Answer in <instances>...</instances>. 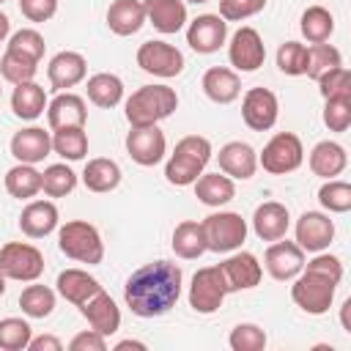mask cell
<instances>
[{"instance_id":"10","label":"cell","mask_w":351,"mask_h":351,"mask_svg":"<svg viewBox=\"0 0 351 351\" xmlns=\"http://www.w3.org/2000/svg\"><path fill=\"white\" fill-rule=\"evenodd\" d=\"M137 66L145 74L170 80V77H178L184 71V55L173 44L151 38V41L140 44V49H137Z\"/></svg>"},{"instance_id":"20","label":"cell","mask_w":351,"mask_h":351,"mask_svg":"<svg viewBox=\"0 0 351 351\" xmlns=\"http://www.w3.org/2000/svg\"><path fill=\"white\" fill-rule=\"evenodd\" d=\"M52 151V134L44 132L41 126H27V129H19L14 137H11V156L16 162H25V165H38L49 156Z\"/></svg>"},{"instance_id":"53","label":"cell","mask_w":351,"mask_h":351,"mask_svg":"<svg viewBox=\"0 0 351 351\" xmlns=\"http://www.w3.org/2000/svg\"><path fill=\"white\" fill-rule=\"evenodd\" d=\"M27 351H63V343L52 335H38V337H30Z\"/></svg>"},{"instance_id":"55","label":"cell","mask_w":351,"mask_h":351,"mask_svg":"<svg viewBox=\"0 0 351 351\" xmlns=\"http://www.w3.org/2000/svg\"><path fill=\"white\" fill-rule=\"evenodd\" d=\"M8 33H11V19L0 11V41H5V38H8Z\"/></svg>"},{"instance_id":"21","label":"cell","mask_w":351,"mask_h":351,"mask_svg":"<svg viewBox=\"0 0 351 351\" xmlns=\"http://www.w3.org/2000/svg\"><path fill=\"white\" fill-rule=\"evenodd\" d=\"M219 170L230 178H239V181H247L255 176L258 170V154L250 143H241V140H233V143H225L219 148Z\"/></svg>"},{"instance_id":"34","label":"cell","mask_w":351,"mask_h":351,"mask_svg":"<svg viewBox=\"0 0 351 351\" xmlns=\"http://www.w3.org/2000/svg\"><path fill=\"white\" fill-rule=\"evenodd\" d=\"M85 90H88V99L101 110H110V107L121 104V99H123V82L118 74H110V71L93 74L85 85Z\"/></svg>"},{"instance_id":"58","label":"cell","mask_w":351,"mask_h":351,"mask_svg":"<svg viewBox=\"0 0 351 351\" xmlns=\"http://www.w3.org/2000/svg\"><path fill=\"white\" fill-rule=\"evenodd\" d=\"M0 3H5V0H0Z\"/></svg>"},{"instance_id":"59","label":"cell","mask_w":351,"mask_h":351,"mask_svg":"<svg viewBox=\"0 0 351 351\" xmlns=\"http://www.w3.org/2000/svg\"><path fill=\"white\" fill-rule=\"evenodd\" d=\"M0 93H3V88H0Z\"/></svg>"},{"instance_id":"42","label":"cell","mask_w":351,"mask_h":351,"mask_svg":"<svg viewBox=\"0 0 351 351\" xmlns=\"http://www.w3.org/2000/svg\"><path fill=\"white\" fill-rule=\"evenodd\" d=\"M337 66H343V55L337 47H332L326 41L307 47V77L310 80H318L324 71L337 69Z\"/></svg>"},{"instance_id":"33","label":"cell","mask_w":351,"mask_h":351,"mask_svg":"<svg viewBox=\"0 0 351 351\" xmlns=\"http://www.w3.org/2000/svg\"><path fill=\"white\" fill-rule=\"evenodd\" d=\"M173 252L184 261H195L200 258L206 250V233H203V225L195 222V219H184L176 225L173 230Z\"/></svg>"},{"instance_id":"52","label":"cell","mask_w":351,"mask_h":351,"mask_svg":"<svg viewBox=\"0 0 351 351\" xmlns=\"http://www.w3.org/2000/svg\"><path fill=\"white\" fill-rule=\"evenodd\" d=\"M69 351H107V340H104V335H99L93 329L90 332H80V335L71 337Z\"/></svg>"},{"instance_id":"13","label":"cell","mask_w":351,"mask_h":351,"mask_svg":"<svg viewBox=\"0 0 351 351\" xmlns=\"http://www.w3.org/2000/svg\"><path fill=\"white\" fill-rule=\"evenodd\" d=\"M280 101L269 88H250L241 99V118L252 132H269L277 123Z\"/></svg>"},{"instance_id":"25","label":"cell","mask_w":351,"mask_h":351,"mask_svg":"<svg viewBox=\"0 0 351 351\" xmlns=\"http://www.w3.org/2000/svg\"><path fill=\"white\" fill-rule=\"evenodd\" d=\"M145 19L159 33H178L186 25V3L184 0H143Z\"/></svg>"},{"instance_id":"3","label":"cell","mask_w":351,"mask_h":351,"mask_svg":"<svg viewBox=\"0 0 351 351\" xmlns=\"http://www.w3.org/2000/svg\"><path fill=\"white\" fill-rule=\"evenodd\" d=\"M211 162V143L200 134H186L176 143V151L170 154L165 165V178L173 186H192L197 176Z\"/></svg>"},{"instance_id":"24","label":"cell","mask_w":351,"mask_h":351,"mask_svg":"<svg viewBox=\"0 0 351 351\" xmlns=\"http://www.w3.org/2000/svg\"><path fill=\"white\" fill-rule=\"evenodd\" d=\"M58 228V206L52 200H30L19 214V230L30 239H44Z\"/></svg>"},{"instance_id":"43","label":"cell","mask_w":351,"mask_h":351,"mask_svg":"<svg viewBox=\"0 0 351 351\" xmlns=\"http://www.w3.org/2000/svg\"><path fill=\"white\" fill-rule=\"evenodd\" d=\"M33 337V329L25 318H3L0 321V348L3 351H25Z\"/></svg>"},{"instance_id":"50","label":"cell","mask_w":351,"mask_h":351,"mask_svg":"<svg viewBox=\"0 0 351 351\" xmlns=\"http://www.w3.org/2000/svg\"><path fill=\"white\" fill-rule=\"evenodd\" d=\"M304 269H310V271H318V274H326L329 280H335V282H340L343 280V261L337 258V255H329V252H315V258L313 261H307L304 263Z\"/></svg>"},{"instance_id":"5","label":"cell","mask_w":351,"mask_h":351,"mask_svg":"<svg viewBox=\"0 0 351 351\" xmlns=\"http://www.w3.org/2000/svg\"><path fill=\"white\" fill-rule=\"evenodd\" d=\"M291 299L299 310H304L307 315H324L329 313L332 302H335V291H337V282L329 280L326 274H318V271H310V269H302L293 280H291Z\"/></svg>"},{"instance_id":"2","label":"cell","mask_w":351,"mask_h":351,"mask_svg":"<svg viewBox=\"0 0 351 351\" xmlns=\"http://www.w3.org/2000/svg\"><path fill=\"white\" fill-rule=\"evenodd\" d=\"M176 107H178V96L173 88L143 85L126 99L123 115H126L129 126H156L159 121L170 118L176 112Z\"/></svg>"},{"instance_id":"16","label":"cell","mask_w":351,"mask_h":351,"mask_svg":"<svg viewBox=\"0 0 351 351\" xmlns=\"http://www.w3.org/2000/svg\"><path fill=\"white\" fill-rule=\"evenodd\" d=\"M263 266L266 271L280 280V282H291L302 269H304V250L296 241H282L277 239L274 244H269L266 255H263Z\"/></svg>"},{"instance_id":"14","label":"cell","mask_w":351,"mask_h":351,"mask_svg":"<svg viewBox=\"0 0 351 351\" xmlns=\"http://www.w3.org/2000/svg\"><path fill=\"white\" fill-rule=\"evenodd\" d=\"M228 41V22L219 14H200L186 27V44L197 55H211Z\"/></svg>"},{"instance_id":"31","label":"cell","mask_w":351,"mask_h":351,"mask_svg":"<svg viewBox=\"0 0 351 351\" xmlns=\"http://www.w3.org/2000/svg\"><path fill=\"white\" fill-rule=\"evenodd\" d=\"M82 184H85L88 192H96V195L112 192L121 184V167H118V162L115 159H107V156L88 159V165L82 170Z\"/></svg>"},{"instance_id":"40","label":"cell","mask_w":351,"mask_h":351,"mask_svg":"<svg viewBox=\"0 0 351 351\" xmlns=\"http://www.w3.org/2000/svg\"><path fill=\"white\" fill-rule=\"evenodd\" d=\"M74 186H77V173L66 162L49 165L41 173V189H44L47 197H66V195L74 192Z\"/></svg>"},{"instance_id":"57","label":"cell","mask_w":351,"mask_h":351,"mask_svg":"<svg viewBox=\"0 0 351 351\" xmlns=\"http://www.w3.org/2000/svg\"><path fill=\"white\" fill-rule=\"evenodd\" d=\"M184 3H195L197 5V3H208V0H184Z\"/></svg>"},{"instance_id":"41","label":"cell","mask_w":351,"mask_h":351,"mask_svg":"<svg viewBox=\"0 0 351 351\" xmlns=\"http://www.w3.org/2000/svg\"><path fill=\"white\" fill-rule=\"evenodd\" d=\"M318 203L329 214L351 211V184L348 181H337V178H326V184H321V189H318Z\"/></svg>"},{"instance_id":"38","label":"cell","mask_w":351,"mask_h":351,"mask_svg":"<svg viewBox=\"0 0 351 351\" xmlns=\"http://www.w3.org/2000/svg\"><path fill=\"white\" fill-rule=\"evenodd\" d=\"M19 307L27 318H47L55 310V291L47 285H38L33 280V285L22 288L19 293Z\"/></svg>"},{"instance_id":"29","label":"cell","mask_w":351,"mask_h":351,"mask_svg":"<svg viewBox=\"0 0 351 351\" xmlns=\"http://www.w3.org/2000/svg\"><path fill=\"white\" fill-rule=\"evenodd\" d=\"M346 165H348V154H346V148H343L340 143H335V140H321V143H315L313 151H310V170H313L315 176H321V178H335V176H340V173L346 170Z\"/></svg>"},{"instance_id":"19","label":"cell","mask_w":351,"mask_h":351,"mask_svg":"<svg viewBox=\"0 0 351 351\" xmlns=\"http://www.w3.org/2000/svg\"><path fill=\"white\" fill-rule=\"evenodd\" d=\"M88 121V107L85 99L69 90H60L49 104H47V123L52 132L69 129V126H85Z\"/></svg>"},{"instance_id":"46","label":"cell","mask_w":351,"mask_h":351,"mask_svg":"<svg viewBox=\"0 0 351 351\" xmlns=\"http://www.w3.org/2000/svg\"><path fill=\"white\" fill-rule=\"evenodd\" d=\"M228 343L233 351H263L266 348V332L258 324H239L230 329Z\"/></svg>"},{"instance_id":"28","label":"cell","mask_w":351,"mask_h":351,"mask_svg":"<svg viewBox=\"0 0 351 351\" xmlns=\"http://www.w3.org/2000/svg\"><path fill=\"white\" fill-rule=\"evenodd\" d=\"M192 186H195V197L211 208H219L236 197V184L225 173H200Z\"/></svg>"},{"instance_id":"37","label":"cell","mask_w":351,"mask_h":351,"mask_svg":"<svg viewBox=\"0 0 351 351\" xmlns=\"http://www.w3.org/2000/svg\"><path fill=\"white\" fill-rule=\"evenodd\" d=\"M52 151L69 162H80L88 154V134L85 126H69L52 132Z\"/></svg>"},{"instance_id":"39","label":"cell","mask_w":351,"mask_h":351,"mask_svg":"<svg viewBox=\"0 0 351 351\" xmlns=\"http://www.w3.org/2000/svg\"><path fill=\"white\" fill-rule=\"evenodd\" d=\"M38 71V60L22 55V52H14V49H5L3 58H0V74L5 82L11 85H19V82H30Z\"/></svg>"},{"instance_id":"26","label":"cell","mask_w":351,"mask_h":351,"mask_svg":"<svg viewBox=\"0 0 351 351\" xmlns=\"http://www.w3.org/2000/svg\"><path fill=\"white\" fill-rule=\"evenodd\" d=\"M145 25L143 0H112L107 8V27L115 36H134Z\"/></svg>"},{"instance_id":"45","label":"cell","mask_w":351,"mask_h":351,"mask_svg":"<svg viewBox=\"0 0 351 351\" xmlns=\"http://www.w3.org/2000/svg\"><path fill=\"white\" fill-rule=\"evenodd\" d=\"M318 90L326 99H351V74L346 66H337V69H329L324 71L318 80Z\"/></svg>"},{"instance_id":"44","label":"cell","mask_w":351,"mask_h":351,"mask_svg":"<svg viewBox=\"0 0 351 351\" xmlns=\"http://www.w3.org/2000/svg\"><path fill=\"white\" fill-rule=\"evenodd\" d=\"M277 66L288 77H302L307 74V47L299 41H285L277 49Z\"/></svg>"},{"instance_id":"22","label":"cell","mask_w":351,"mask_h":351,"mask_svg":"<svg viewBox=\"0 0 351 351\" xmlns=\"http://www.w3.org/2000/svg\"><path fill=\"white\" fill-rule=\"evenodd\" d=\"M291 228V214L282 203L277 200H266L255 208L252 214V230L261 241H277V239H285Z\"/></svg>"},{"instance_id":"47","label":"cell","mask_w":351,"mask_h":351,"mask_svg":"<svg viewBox=\"0 0 351 351\" xmlns=\"http://www.w3.org/2000/svg\"><path fill=\"white\" fill-rule=\"evenodd\" d=\"M44 38H41V33L38 30H33V27H22V30H16L11 38H8V47L5 49H14V52H22V55H27V58H33V60H41L44 58Z\"/></svg>"},{"instance_id":"17","label":"cell","mask_w":351,"mask_h":351,"mask_svg":"<svg viewBox=\"0 0 351 351\" xmlns=\"http://www.w3.org/2000/svg\"><path fill=\"white\" fill-rule=\"evenodd\" d=\"M335 239V222L324 211H304L296 219V244L304 252H321Z\"/></svg>"},{"instance_id":"15","label":"cell","mask_w":351,"mask_h":351,"mask_svg":"<svg viewBox=\"0 0 351 351\" xmlns=\"http://www.w3.org/2000/svg\"><path fill=\"white\" fill-rule=\"evenodd\" d=\"M219 274L225 280L228 293H233V291H250V288H255L261 282L263 266H261V261L252 252H236L233 250V255L219 263Z\"/></svg>"},{"instance_id":"32","label":"cell","mask_w":351,"mask_h":351,"mask_svg":"<svg viewBox=\"0 0 351 351\" xmlns=\"http://www.w3.org/2000/svg\"><path fill=\"white\" fill-rule=\"evenodd\" d=\"M47 93H44V88L38 85V82H19V85H14V93H11V110H14V115L16 118H22V121H36V118H41V112L47 110Z\"/></svg>"},{"instance_id":"7","label":"cell","mask_w":351,"mask_h":351,"mask_svg":"<svg viewBox=\"0 0 351 351\" xmlns=\"http://www.w3.org/2000/svg\"><path fill=\"white\" fill-rule=\"evenodd\" d=\"M302 162H304V148H302V140L293 132H277L263 145V151L258 156V165L271 176L293 173V170L302 167Z\"/></svg>"},{"instance_id":"49","label":"cell","mask_w":351,"mask_h":351,"mask_svg":"<svg viewBox=\"0 0 351 351\" xmlns=\"http://www.w3.org/2000/svg\"><path fill=\"white\" fill-rule=\"evenodd\" d=\"M266 0H219V16L225 22H241L263 11Z\"/></svg>"},{"instance_id":"4","label":"cell","mask_w":351,"mask_h":351,"mask_svg":"<svg viewBox=\"0 0 351 351\" xmlns=\"http://www.w3.org/2000/svg\"><path fill=\"white\" fill-rule=\"evenodd\" d=\"M58 247L66 258H71L77 263H88V266H96L104 258V241H101L96 225H90L85 219H69L66 225H60Z\"/></svg>"},{"instance_id":"35","label":"cell","mask_w":351,"mask_h":351,"mask_svg":"<svg viewBox=\"0 0 351 351\" xmlns=\"http://www.w3.org/2000/svg\"><path fill=\"white\" fill-rule=\"evenodd\" d=\"M5 189L16 200H30V197H36L41 192V173L36 170V165L16 162L5 173Z\"/></svg>"},{"instance_id":"36","label":"cell","mask_w":351,"mask_h":351,"mask_svg":"<svg viewBox=\"0 0 351 351\" xmlns=\"http://www.w3.org/2000/svg\"><path fill=\"white\" fill-rule=\"evenodd\" d=\"M299 27H302V36L310 44H324L335 33V16L324 5H310V8H304V14L299 19Z\"/></svg>"},{"instance_id":"18","label":"cell","mask_w":351,"mask_h":351,"mask_svg":"<svg viewBox=\"0 0 351 351\" xmlns=\"http://www.w3.org/2000/svg\"><path fill=\"white\" fill-rule=\"evenodd\" d=\"M80 313L88 318L90 329L99 332V335H104V337H110V335H115L121 329V310H118L115 299L110 293H104V291H99L88 302H82L80 304Z\"/></svg>"},{"instance_id":"48","label":"cell","mask_w":351,"mask_h":351,"mask_svg":"<svg viewBox=\"0 0 351 351\" xmlns=\"http://www.w3.org/2000/svg\"><path fill=\"white\" fill-rule=\"evenodd\" d=\"M324 123L329 132H346L351 126V99H326Z\"/></svg>"},{"instance_id":"12","label":"cell","mask_w":351,"mask_h":351,"mask_svg":"<svg viewBox=\"0 0 351 351\" xmlns=\"http://www.w3.org/2000/svg\"><path fill=\"white\" fill-rule=\"evenodd\" d=\"M228 58L236 71H258L266 60V47H263L261 33L255 27H239L230 36Z\"/></svg>"},{"instance_id":"11","label":"cell","mask_w":351,"mask_h":351,"mask_svg":"<svg viewBox=\"0 0 351 351\" xmlns=\"http://www.w3.org/2000/svg\"><path fill=\"white\" fill-rule=\"evenodd\" d=\"M126 151H129L132 162H137L143 167H154L167 154L165 132L159 126H132V132L126 134Z\"/></svg>"},{"instance_id":"8","label":"cell","mask_w":351,"mask_h":351,"mask_svg":"<svg viewBox=\"0 0 351 351\" xmlns=\"http://www.w3.org/2000/svg\"><path fill=\"white\" fill-rule=\"evenodd\" d=\"M0 271L5 274V280L33 282L44 274V255L33 244L8 241L0 247Z\"/></svg>"},{"instance_id":"1","label":"cell","mask_w":351,"mask_h":351,"mask_svg":"<svg viewBox=\"0 0 351 351\" xmlns=\"http://www.w3.org/2000/svg\"><path fill=\"white\" fill-rule=\"evenodd\" d=\"M181 269L170 261H151L134 269L123 285L126 307L140 318H159L170 313L181 296Z\"/></svg>"},{"instance_id":"9","label":"cell","mask_w":351,"mask_h":351,"mask_svg":"<svg viewBox=\"0 0 351 351\" xmlns=\"http://www.w3.org/2000/svg\"><path fill=\"white\" fill-rule=\"evenodd\" d=\"M228 296L225 280L219 274V266H203L192 274V285H189V307L200 315H211L222 307Z\"/></svg>"},{"instance_id":"27","label":"cell","mask_w":351,"mask_h":351,"mask_svg":"<svg viewBox=\"0 0 351 351\" xmlns=\"http://www.w3.org/2000/svg\"><path fill=\"white\" fill-rule=\"evenodd\" d=\"M203 93L214 101V104H230L239 99L241 93V80L233 69L225 66H211L203 74Z\"/></svg>"},{"instance_id":"30","label":"cell","mask_w":351,"mask_h":351,"mask_svg":"<svg viewBox=\"0 0 351 351\" xmlns=\"http://www.w3.org/2000/svg\"><path fill=\"white\" fill-rule=\"evenodd\" d=\"M55 285H58V293H60L66 302L77 304V307H80L82 302H88L93 293L101 291L99 280L90 277L85 269H66V271H60Z\"/></svg>"},{"instance_id":"6","label":"cell","mask_w":351,"mask_h":351,"mask_svg":"<svg viewBox=\"0 0 351 351\" xmlns=\"http://www.w3.org/2000/svg\"><path fill=\"white\" fill-rule=\"evenodd\" d=\"M200 225L208 252H233L247 241V219L236 211H214Z\"/></svg>"},{"instance_id":"51","label":"cell","mask_w":351,"mask_h":351,"mask_svg":"<svg viewBox=\"0 0 351 351\" xmlns=\"http://www.w3.org/2000/svg\"><path fill=\"white\" fill-rule=\"evenodd\" d=\"M19 11L30 22H47L58 11V0H19Z\"/></svg>"},{"instance_id":"23","label":"cell","mask_w":351,"mask_h":351,"mask_svg":"<svg viewBox=\"0 0 351 351\" xmlns=\"http://www.w3.org/2000/svg\"><path fill=\"white\" fill-rule=\"evenodd\" d=\"M88 74V63L80 52H71V49H63L58 52L49 66H47V77H49V85L55 90H66V88H74L85 80Z\"/></svg>"},{"instance_id":"56","label":"cell","mask_w":351,"mask_h":351,"mask_svg":"<svg viewBox=\"0 0 351 351\" xmlns=\"http://www.w3.org/2000/svg\"><path fill=\"white\" fill-rule=\"evenodd\" d=\"M3 293H5V274L0 271V296H3Z\"/></svg>"},{"instance_id":"54","label":"cell","mask_w":351,"mask_h":351,"mask_svg":"<svg viewBox=\"0 0 351 351\" xmlns=\"http://www.w3.org/2000/svg\"><path fill=\"white\" fill-rule=\"evenodd\" d=\"M126 348H137V351H145L148 346H145V343H140V340H121V343H115V351H126Z\"/></svg>"}]
</instances>
